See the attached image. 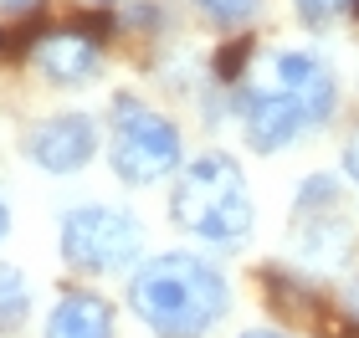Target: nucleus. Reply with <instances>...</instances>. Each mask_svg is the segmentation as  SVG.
Listing matches in <instances>:
<instances>
[{"label": "nucleus", "mask_w": 359, "mask_h": 338, "mask_svg": "<svg viewBox=\"0 0 359 338\" xmlns=\"http://www.w3.org/2000/svg\"><path fill=\"white\" fill-rule=\"evenodd\" d=\"M31 6H36V0H0V10H6V15H21V10H31Z\"/></svg>", "instance_id": "4468645a"}, {"label": "nucleus", "mask_w": 359, "mask_h": 338, "mask_svg": "<svg viewBox=\"0 0 359 338\" xmlns=\"http://www.w3.org/2000/svg\"><path fill=\"white\" fill-rule=\"evenodd\" d=\"M195 6H201L216 26L231 31V26H247L252 15H257V6H262V0H195Z\"/></svg>", "instance_id": "9b49d317"}, {"label": "nucleus", "mask_w": 359, "mask_h": 338, "mask_svg": "<svg viewBox=\"0 0 359 338\" xmlns=\"http://www.w3.org/2000/svg\"><path fill=\"white\" fill-rule=\"evenodd\" d=\"M344 174L359 185V128H354V134H349V143H344Z\"/></svg>", "instance_id": "ddd939ff"}, {"label": "nucleus", "mask_w": 359, "mask_h": 338, "mask_svg": "<svg viewBox=\"0 0 359 338\" xmlns=\"http://www.w3.org/2000/svg\"><path fill=\"white\" fill-rule=\"evenodd\" d=\"M26 57L36 62V72L46 83H57V87H77V83H88V77H97V67H103V46H97L88 31H77V26L41 31Z\"/></svg>", "instance_id": "0eeeda50"}, {"label": "nucleus", "mask_w": 359, "mask_h": 338, "mask_svg": "<svg viewBox=\"0 0 359 338\" xmlns=\"http://www.w3.org/2000/svg\"><path fill=\"white\" fill-rule=\"evenodd\" d=\"M93 6H103V0H93Z\"/></svg>", "instance_id": "a211bd4d"}, {"label": "nucleus", "mask_w": 359, "mask_h": 338, "mask_svg": "<svg viewBox=\"0 0 359 338\" xmlns=\"http://www.w3.org/2000/svg\"><path fill=\"white\" fill-rule=\"evenodd\" d=\"M41 338H113V308L93 293H62Z\"/></svg>", "instance_id": "1a4fd4ad"}, {"label": "nucleus", "mask_w": 359, "mask_h": 338, "mask_svg": "<svg viewBox=\"0 0 359 338\" xmlns=\"http://www.w3.org/2000/svg\"><path fill=\"white\" fill-rule=\"evenodd\" d=\"M349 10H354V15H359V0H349Z\"/></svg>", "instance_id": "f3484780"}, {"label": "nucleus", "mask_w": 359, "mask_h": 338, "mask_svg": "<svg viewBox=\"0 0 359 338\" xmlns=\"http://www.w3.org/2000/svg\"><path fill=\"white\" fill-rule=\"evenodd\" d=\"M277 87L303 108L308 128L329 123L339 108V77L318 52H277Z\"/></svg>", "instance_id": "423d86ee"}, {"label": "nucleus", "mask_w": 359, "mask_h": 338, "mask_svg": "<svg viewBox=\"0 0 359 338\" xmlns=\"http://www.w3.org/2000/svg\"><path fill=\"white\" fill-rule=\"evenodd\" d=\"M6 231H11V211H6V200H0V241H6Z\"/></svg>", "instance_id": "dca6fc26"}, {"label": "nucleus", "mask_w": 359, "mask_h": 338, "mask_svg": "<svg viewBox=\"0 0 359 338\" xmlns=\"http://www.w3.org/2000/svg\"><path fill=\"white\" fill-rule=\"evenodd\" d=\"M241 338H287V333H283V328H247Z\"/></svg>", "instance_id": "2eb2a0df"}, {"label": "nucleus", "mask_w": 359, "mask_h": 338, "mask_svg": "<svg viewBox=\"0 0 359 338\" xmlns=\"http://www.w3.org/2000/svg\"><path fill=\"white\" fill-rule=\"evenodd\" d=\"M241 128H247V143L257 154H277L308 128V118L283 87H272V92H247L241 98Z\"/></svg>", "instance_id": "6e6552de"}, {"label": "nucleus", "mask_w": 359, "mask_h": 338, "mask_svg": "<svg viewBox=\"0 0 359 338\" xmlns=\"http://www.w3.org/2000/svg\"><path fill=\"white\" fill-rule=\"evenodd\" d=\"M128 308L159 338H205L231 308V282L195 251H165L128 277Z\"/></svg>", "instance_id": "f257e3e1"}, {"label": "nucleus", "mask_w": 359, "mask_h": 338, "mask_svg": "<svg viewBox=\"0 0 359 338\" xmlns=\"http://www.w3.org/2000/svg\"><path fill=\"white\" fill-rule=\"evenodd\" d=\"M31 313V287L15 267H0V338L15 333Z\"/></svg>", "instance_id": "9d476101"}, {"label": "nucleus", "mask_w": 359, "mask_h": 338, "mask_svg": "<svg viewBox=\"0 0 359 338\" xmlns=\"http://www.w3.org/2000/svg\"><path fill=\"white\" fill-rule=\"evenodd\" d=\"M292 6H298V15H303L308 26H323L329 15H339V10H344L349 0H292Z\"/></svg>", "instance_id": "f8f14e48"}, {"label": "nucleus", "mask_w": 359, "mask_h": 338, "mask_svg": "<svg viewBox=\"0 0 359 338\" xmlns=\"http://www.w3.org/2000/svg\"><path fill=\"white\" fill-rule=\"evenodd\" d=\"M62 262L72 272H88V277H103V272H123L139 262L144 251V225L139 216L118 211V205H72L62 216Z\"/></svg>", "instance_id": "20e7f679"}, {"label": "nucleus", "mask_w": 359, "mask_h": 338, "mask_svg": "<svg viewBox=\"0 0 359 338\" xmlns=\"http://www.w3.org/2000/svg\"><path fill=\"white\" fill-rule=\"evenodd\" d=\"M185 159V143H180L175 118H165L159 108L139 103V98H118L108 113V164L123 185H159L170 180Z\"/></svg>", "instance_id": "7ed1b4c3"}, {"label": "nucleus", "mask_w": 359, "mask_h": 338, "mask_svg": "<svg viewBox=\"0 0 359 338\" xmlns=\"http://www.w3.org/2000/svg\"><path fill=\"white\" fill-rule=\"evenodd\" d=\"M170 216H175L180 231H190L195 241H205V246H216V251L247 246L252 225H257V205H252L241 164L221 149L190 159V164L180 169V180H175Z\"/></svg>", "instance_id": "f03ea898"}, {"label": "nucleus", "mask_w": 359, "mask_h": 338, "mask_svg": "<svg viewBox=\"0 0 359 338\" xmlns=\"http://www.w3.org/2000/svg\"><path fill=\"white\" fill-rule=\"evenodd\" d=\"M21 149L46 174H77L97 154V123L88 113H46L26 128Z\"/></svg>", "instance_id": "39448f33"}]
</instances>
